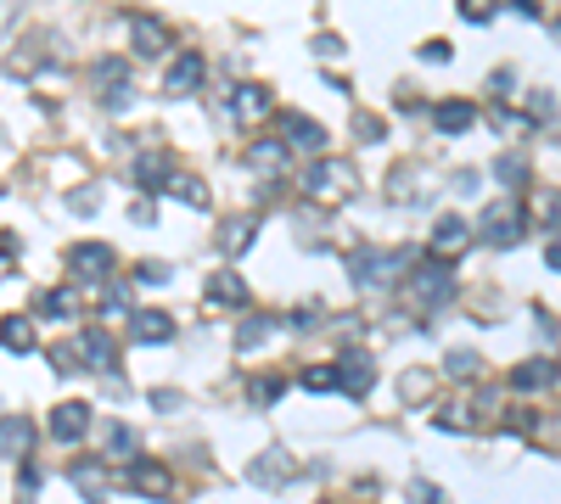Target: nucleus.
<instances>
[{"mask_svg":"<svg viewBox=\"0 0 561 504\" xmlns=\"http://www.w3.org/2000/svg\"><path fill=\"white\" fill-rule=\"evenodd\" d=\"M444 370H449L455 382H477V376H483V359H477L472 348H455V353L444 359Z\"/></svg>","mask_w":561,"mask_h":504,"instance_id":"31","label":"nucleus"},{"mask_svg":"<svg viewBox=\"0 0 561 504\" xmlns=\"http://www.w3.org/2000/svg\"><path fill=\"white\" fill-rule=\"evenodd\" d=\"M203 297L214 302V309H247V281L237 275V269H214V275L203 281Z\"/></svg>","mask_w":561,"mask_h":504,"instance_id":"17","label":"nucleus"},{"mask_svg":"<svg viewBox=\"0 0 561 504\" xmlns=\"http://www.w3.org/2000/svg\"><path fill=\"white\" fill-rule=\"evenodd\" d=\"M230 113H237V118H270L276 101H270L264 85H237V90H230Z\"/></svg>","mask_w":561,"mask_h":504,"instance_id":"24","label":"nucleus"},{"mask_svg":"<svg viewBox=\"0 0 561 504\" xmlns=\"http://www.w3.org/2000/svg\"><path fill=\"white\" fill-rule=\"evenodd\" d=\"M292 477H298V460H292L286 449H264V454L247 465V482H253V488H286Z\"/></svg>","mask_w":561,"mask_h":504,"instance_id":"10","label":"nucleus"},{"mask_svg":"<svg viewBox=\"0 0 561 504\" xmlns=\"http://www.w3.org/2000/svg\"><path fill=\"white\" fill-rule=\"evenodd\" d=\"M203 74H208V56L203 51H180L169 62V74H163V90H169V95H191L196 85H203Z\"/></svg>","mask_w":561,"mask_h":504,"instance_id":"15","label":"nucleus"},{"mask_svg":"<svg viewBox=\"0 0 561 504\" xmlns=\"http://www.w3.org/2000/svg\"><path fill=\"white\" fill-rule=\"evenodd\" d=\"M460 17H467V23H488L494 12H488V7H460Z\"/></svg>","mask_w":561,"mask_h":504,"instance_id":"46","label":"nucleus"},{"mask_svg":"<svg viewBox=\"0 0 561 504\" xmlns=\"http://www.w3.org/2000/svg\"><path fill=\"white\" fill-rule=\"evenodd\" d=\"M74 314H79V297L68 286H51V292L35 297V314L28 320H74Z\"/></svg>","mask_w":561,"mask_h":504,"instance_id":"25","label":"nucleus"},{"mask_svg":"<svg viewBox=\"0 0 561 504\" xmlns=\"http://www.w3.org/2000/svg\"><path fill=\"white\" fill-rule=\"evenodd\" d=\"M129 343H136V348L175 343V320L163 314V309H136V314H129Z\"/></svg>","mask_w":561,"mask_h":504,"instance_id":"12","label":"nucleus"},{"mask_svg":"<svg viewBox=\"0 0 561 504\" xmlns=\"http://www.w3.org/2000/svg\"><path fill=\"white\" fill-rule=\"evenodd\" d=\"M169 196H180L186 208H208V185L191 180V175H175V180H169Z\"/></svg>","mask_w":561,"mask_h":504,"instance_id":"33","label":"nucleus"},{"mask_svg":"<svg viewBox=\"0 0 561 504\" xmlns=\"http://www.w3.org/2000/svg\"><path fill=\"white\" fill-rule=\"evenodd\" d=\"M556 40H561V23H556Z\"/></svg>","mask_w":561,"mask_h":504,"instance_id":"49","label":"nucleus"},{"mask_svg":"<svg viewBox=\"0 0 561 504\" xmlns=\"http://www.w3.org/2000/svg\"><path fill=\"white\" fill-rule=\"evenodd\" d=\"M421 56H426V62H449V40H433V46H426Z\"/></svg>","mask_w":561,"mask_h":504,"instance_id":"44","label":"nucleus"},{"mask_svg":"<svg viewBox=\"0 0 561 504\" xmlns=\"http://www.w3.org/2000/svg\"><path fill=\"white\" fill-rule=\"evenodd\" d=\"M545 263H550V269H561V230H556V242L545 247Z\"/></svg>","mask_w":561,"mask_h":504,"instance_id":"47","label":"nucleus"},{"mask_svg":"<svg viewBox=\"0 0 561 504\" xmlns=\"http://www.w3.org/2000/svg\"><path fill=\"white\" fill-rule=\"evenodd\" d=\"M410 297L421 302V309H444V302L455 297V275H449V263L438 258H426L416 275H410Z\"/></svg>","mask_w":561,"mask_h":504,"instance_id":"4","label":"nucleus"},{"mask_svg":"<svg viewBox=\"0 0 561 504\" xmlns=\"http://www.w3.org/2000/svg\"><path fill=\"white\" fill-rule=\"evenodd\" d=\"M35 343L40 336H35V320L28 314H0V348L7 353H35Z\"/></svg>","mask_w":561,"mask_h":504,"instance_id":"21","label":"nucleus"},{"mask_svg":"<svg viewBox=\"0 0 561 504\" xmlns=\"http://www.w3.org/2000/svg\"><path fill=\"white\" fill-rule=\"evenodd\" d=\"M129 488L146 493V499H163V493H175V477H169V465L136 454V460H129Z\"/></svg>","mask_w":561,"mask_h":504,"instance_id":"18","label":"nucleus"},{"mask_svg":"<svg viewBox=\"0 0 561 504\" xmlns=\"http://www.w3.org/2000/svg\"><path fill=\"white\" fill-rule=\"evenodd\" d=\"M46 426H51V437H56V443H79V437L90 431V403H85V398H68V403H56Z\"/></svg>","mask_w":561,"mask_h":504,"instance_id":"13","label":"nucleus"},{"mask_svg":"<svg viewBox=\"0 0 561 504\" xmlns=\"http://www.w3.org/2000/svg\"><path fill=\"white\" fill-rule=\"evenodd\" d=\"M136 309H129V281H113L107 292H102V320H129Z\"/></svg>","mask_w":561,"mask_h":504,"instance_id":"32","label":"nucleus"},{"mask_svg":"<svg viewBox=\"0 0 561 504\" xmlns=\"http://www.w3.org/2000/svg\"><path fill=\"white\" fill-rule=\"evenodd\" d=\"M35 437H40V426L28 421V415H0V460L35 454Z\"/></svg>","mask_w":561,"mask_h":504,"instance_id":"16","label":"nucleus"},{"mask_svg":"<svg viewBox=\"0 0 561 504\" xmlns=\"http://www.w3.org/2000/svg\"><path fill=\"white\" fill-rule=\"evenodd\" d=\"M136 281H141V286H169V281H175V269H169V263H157V258H146V263L136 269Z\"/></svg>","mask_w":561,"mask_h":504,"instance_id":"36","label":"nucleus"},{"mask_svg":"<svg viewBox=\"0 0 561 504\" xmlns=\"http://www.w3.org/2000/svg\"><path fill=\"white\" fill-rule=\"evenodd\" d=\"M35 488H40V470H35V465H23V470H17V499L28 504V499H35Z\"/></svg>","mask_w":561,"mask_h":504,"instance_id":"41","label":"nucleus"},{"mask_svg":"<svg viewBox=\"0 0 561 504\" xmlns=\"http://www.w3.org/2000/svg\"><path fill=\"white\" fill-rule=\"evenodd\" d=\"M410 499H416V504H449L438 482H416V488H410Z\"/></svg>","mask_w":561,"mask_h":504,"instance_id":"42","label":"nucleus"},{"mask_svg":"<svg viewBox=\"0 0 561 504\" xmlns=\"http://www.w3.org/2000/svg\"><path fill=\"white\" fill-rule=\"evenodd\" d=\"M354 129L366 134V141H377V134H382V124H377V118H354Z\"/></svg>","mask_w":561,"mask_h":504,"instance_id":"45","label":"nucleus"},{"mask_svg":"<svg viewBox=\"0 0 561 504\" xmlns=\"http://www.w3.org/2000/svg\"><path fill=\"white\" fill-rule=\"evenodd\" d=\"M95 90H102V107L124 113L129 101H136V90H129V62L124 56H102V62H95Z\"/></svg>","mask_w":561,"mask_h":504,"instance_id":"7","label":"nucleus"},{"mask_svg":"<svg viewBox=\"0 0 561 504\" xmlns=\"http://www.w3.org/2000/svg\"><path fill=\"white\" fill-rule=\"evenodd\" d=\"M556 382H561V364H556V359H527V364L511 370V387H517V392H545V387H556Z\"/></svg>","mask_w":561,"mask_h":504,"instance_id":"19","label":"nucleus"},{"mask_svg":"<svg viewBox=\"0 0 561 504\" xmlns=\"http://www.w3.org/2000/svg\"><path fill=\"white\" fill-rule=\"evenodd\" d=\"M51 364H56V376H74V370H79V353H74V343L51 348Z\"/></svg>","mask_w":561,"mask_h":504,"instance_id":"39","label":"nucleus"},{"mask_svg":"<svg viewBox=\"0 0 561 504\" xmlns=\"http://www.w3.org/2000/svg\"><path fill=\"white\" fill-rule=\"evenodd\" d=\"M433 124H438L444 134H460V129L477 124V107H472V101H438V107H433Z\"/></svg>","mask_w":561,"mask_h":504,"instance_id":"27","label":"nucleus"},{"mask_svg":"<svg viewBox=\"0 0 561 504\" xmlns=\"http://www.w3.org/2000/svg\"><path fill=\"white\" fill-rule=\"evenodd\" d=\"M68 482H74L90 504H107V499H113V465H107L102 454H79V460H68Z\"/></svg>","mask_w":561,"mask_h":504,"instance_id":"3","label":"nucleus"},{"mask_svg":"<svg viewBox=\"0 0 561 504\" xmlns=\"http://www.w3.org/2000/svg\"><path fill=\"white\" fill-rule=\"evenodd\" d=\"M438 426H444V431H472V415H460V403H444Z\"/></svg>","mask_w":561,"mask_h":504,"instance_id":"38","label":"nucleus"},{"mask_svg":"<svg viewBox=\"0 0 561 504\" xmlns=\"http://www.w3.org/2000/svg\"><path fill=\"white\" fill-rule=\"evenodd\" d=\"M522 230H527V214H522L517 196L488 202V208L477 214V235H483L488 247H511V242H522Z\"/></svg>","mask_w":561,"mask_h":504,"instance_id":"1","label":"nucleus"},{"mask_svg":"<svg viewBox=\"0 0 561 504\" xmlns=\"http://www.w3.org/2000/svg\"><path fill=\"white\" fill-rule=\"evenodd\" d=\"M494 175H500V180H506V185H511V196H517V191H522V185H527V163H522V157H517V152H506V157H500V163H494Z\"/></svg>","mask_w":561,"mask_h":504,"instance_id":"35","label":"nucleus"},{"mask_svg":"<svg viewBox=\"0 0 561 504\" xmlns=\"http://www.w3.org/2000/svg\"><path fill=\"white\" fill-rule=\"evenodd\" d=\"M281 392H286L281 376H253V382H247V403H253V410H270Z\"/></svg>","mask_w":561,"mask_h":504,"instance_id":"30","label":"nucleus"},{"mask_svg":"<svg viewBox=\"0 0 561 504\" xmlns=\"http://www.w3.org/2000/svg\"><path fill=\"white\" fill-rule=\"evenodd\" d=\"M12 23H17V7H0V34H7Z\"/></svg>","mask_w":561,"mask_h":504,"instance_id":"48","label":"nucleus"},{"mask_svg":"<svg viewBox=\"0 0 561 504\" xmlns=\"http://www.w3.org/2000/svg\"><path fill=\"white\" fill-rule=\"evenodd\" d=\"M129 40H136L141 56H157L163 46H169V28H163L157 17H146V12H136V17H129Z\"/></svg>","mask_w":561,"mask_h":504,"instance_id":"26","label":"nucleus"},{"mask_svg":"<svg viewBox=\"0 0 561 504\" xmlns=\"http://www.w3.org/2000/svg\"><path fill=\"white\" fill-rule=\"evenodd\" d=\"M343 185H348V168H343V163H326V157H320V163L304 168V191H309V196H332V191H343Z\"/></svg>","mask_w":561,"mask_h":504,"instance_id":"22","label":"nucleus"},{"mask_svg":"<svg viewBox=\"0 0 561 504\" xmlns=\"http://www.w3.org/2000/svg\"><path fill=\"white\" fill-rule=\"evenodd\" d=\"M332 370H337V387H343L348 398H366L371 382H377V359H371L366 348H343V353L332 359Z\"/></svg>","mask_w":561,"mask_h":504,"instance_id":"6","label":"nucleus"},{"mask_svg":"<svg viewBox=\"0 0 561 504\" xmlns=\"http://www.w3.org/2000/svg\"><path fill=\"white\" fill-rule=\"evenodd\" d=\"M405 263H410V253H377V247H359V253H348V275H354V286H393Z\"/></svg>","mask_w":561,"mask_h":504,"instance_id":"2","label":"nucleus"},{"mask_svg":"<svg viewBox=\"0 0 561 504\" xmlns=\"http://www.w3.org/2000/svg\"><path fill=\"white\" fill-rule=\"evenodd\" d=\"M253 235H258V219H253V214H237V219H225V224H219L214 242H219V253H225V258H242V253L253 247Z\"/></svg>","mask_w":561,"mask_h":504,"instance_id":"20","label":"nucleus"},{"mask_svg":"<svg viewBox=\"0 0 561 504\" xmlns=\"http://www.w3.org/2000/svg\"><path fill=\"white\" fill-rule=\"evenodd\" d=\"M102 449H107V465H113V460H118V465H129V460L141 454V431H136V426H124V421H113V426L102 431Z\"/></svg>","mask_w":561,"mask_h":504,"instance_id":"23","label":"nucleus"},{"mask_svg":"<svg viewBox=\"0 0 561 504\" xmlns=\"http://www.w3.org/2000/svg\"><path fill=\"white\" fill-rule=\"evenodd\" d=\"M62 263H68V275H79V281H107L118 253L107 242H74L68 253H62Z\"/></svg>","mask_w":561,"mask_h":504,"instance_id":"5","label":"nucleus"},{"mask_svg":"<svg viewBox=\"0 0 561 504\" xmlns=\"http://www.w3.org/2000/svg\"><path fill=\"white\" fill-rule=\"evenodd\" d=\"M152 410H186V392H175V387H163V392H152Z\"/></svg>","mask_w":561,"mask_h":504,"instance_id":"40","label":"nucleus"},{"mask_svg":"<svg viewBox=\"0 0 561 504\" xmlns=\"http://www.w3.org/2000/svg\"><path fill=\"white\" fill-rule=\"evenodd\" d=\"M298 387L304 392H332L337 387V370L332 364H309V370H298Z\"/></svg>","mask_w":561,"mask_h":504,"instance_id":"34","label":"nucleus"},{"mask_svg":"<svg viewBox=\"0 0 561 504\" xmlns=\"http://www.w3.org/2000/svg\"><path fill=\"white\" fill-rule=\"evenodd\" d=\"M12 258H17V235H12V230H0V281H7Z\"/></svg>","mask_w":561,"mask_h":504,"instance_id":"43","label":"nucleus"},{"mask_svg":"<svg viewBox=\"0 0 561 504\" xmlns=\"http://www.w3.org/2000/svg\"><path fill=\"white\" fill-rule=\"evenodd\" d=\"M129 175H136V185H141L146 196H163V191H169V180H175V157H169V152H141Z\"/></svg>","mask_w":561,"mask_h":504,"instance_id":"14","label":"nucleus"},{"mask_svg":"<svg viewBox=\"0 0 561 504\" xmlns=\"http://www.w3.org/2000/svg\"><path fill=\"white\" fill-rule=\"evenodd\" d=\"M286 146L281 141H253L247 146V168H253V175H281V168H286Z\"/></svg>","mask_w":561,"mask_h":504,"instance_id":"28","label":"nucleus"},{"mask_svg":"<svg viewBox=\"0 0 561 504\" xmlns=\"http://www.w3.org/2000/svg\"><path fill=\"white\" fill-rule=\"evenodd\" d=\"M467 247H472V224L460 219V214H444V219L433 224V235H426V253H433L438 263H455Z\"/></svg>","mask_w":561,"mask_h":504,"instance_id":"8","label":"nucleus"},{"mask_svg":"<svg viewBox=\"0 0 561 504\" xmlns=\"http://www.w3.org/2000/svg\"><path fill=\"white\" fill-rule=\"evenodd\" d=\"M74 353H79V370H102V376H113V336L102 325H85L74 336Z\"/></svg>","mask_w":561,"mask_h":504,"instance_id":"11","label":"nucleus"},{"mask_svg":"<svg viewBox=\"0 0 561 504\" xmlns=\"http://www.w3.org/2000/svg\"><path fill=\"white\" fill-rule=\"evenodd\" d=\"M68 208H74V214H95V208H102V185H79V191L68 196Z\"/></svg>","mask_w":561,"mask_h":504,"instance_id":"37","label":"nucleus"},{"mask_svg":"<svg viewBox=\"0 0 561 504\" xmlns=\"http://www.w3.org/2000/svg\"><path fill=\"white\" fill-rule=\"evenodd\" d=\"M270 336H276V320L253 314V320H242V325H237V348H242V353H253V348L270 343Z\"/></svg>","mask_w":561,"mask_h":504,"instance_id":"29","label":"nucleus"},{"mask_svg":"<svg viewBox=\"0 0 561 504\" xmlns=\"http://www.w3.org/2000/svg\"><path fill=\"white\" fill-rule=\"evenodd\" d=\"M326 141H332V134H326L315 118H304V113H281V146H286V152H309V157H320Z\"/></svg>","mask_w":561,"mask_h":504,"instance_id":"9","label":"nucleus"}]
</instances>
